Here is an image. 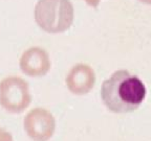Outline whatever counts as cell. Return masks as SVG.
Listing matches in <instances>:
<instances>
[{"mask_svg":"<svg viewBox=\"0 0 151 141\" xmlns=\"http://www.w3.org/2000/svg\"><path fill=\"white\" fill-rule=\"evenodd\" d=\"M146 92L145 85L137 75L127 70H119L103 82L101 96L109 111L128 113L141 106Z\"/></svg>","mask_w":151,"mask_h":141,"instance_id":"6da1fadb","label":"cell"},{"mask_svg":"<svg viewBox=\"0 0 151 141\" xmlns=\"http://www.w3.org/2000/svg\"><path fill=\"white\" fill-rule=\"evenodd\" d=\"M34 17L41 29L48 33H60L71 26L75 9L70 0H38Z\"/></svg>","mask_w":151,"mask_h":141,"instance_id":"7a4b0ae2","label":"cell"},{"mask_svg":"<svg viewBox=\"0 0 151 141\" xmlns=\"http://www.w3.org/2000/svg\"><path fill=\"white\" fill-rule=\"evenodd\" d=\"M32 94L27 82L19 76H7L0 82V106L9 113L18 114L29 106Z\"/></svg>","mask_w":151,"mask_h":141,"instance_id":"3957f363","label":"cell"},{"mask_svg":"<svg viewBox=\"0 0 151 141\" xmlns=\"http://www.w3.org/2000/svg\"><path fill=\"white\" fill-rule=\"evenodd\" d=\"M23 125L27 136L34 141H47L55 133L56 120L50 111L36 108L26 114Z\"/></svg>","mask_w":151,"mask_h":141,"instance_id":"277c9868","label":"cell"},{"mask_svg":"<svg viewBox=\"0 0 151 141\" xmlns=\"http://www.w3.org/2000/svg\"><path fill=\"white\" fill-rule=\"evenodd\" d=\"M20 69L27 76H44L50 69V58L48 52L39 46H34L23 51L20 58Z\"/></svg>","mask_w":151,"mask_h":141,"instance_id":"5b68a950","label":"cell"},{"mask_svg":"<svg viewBox=\"0 0 151 141\" xmlns=\"http://www.w3.org/2000/svg\"><path fill=\"white\" fill-rule=\"evenodd\" d=\"M65 82L68 90L73 94L85 95L94 87L96 73L89 65L77 64L67 73Z\"/></svg>","mask_w":151,"mask_h":141,"instance_id":"8992f818","label":"cell"},{"mask_svg":"<svg viewBox=\"0 0 151 141\" xmlns=\"http://www.w3.org/2000/svg\"><path fill=\"white\" fill-rule=\"evenodd\" d=\"M0 141H14L12 135L0 127Z\"/></svg>","mask_w":151,"mask_h":141,"instance_id":"52a82bcc","label":"cell"},{"mask_svg":"<svg viewBox=\"0 0 151 141\" xmlns=\"http://www.w3.org/2000/svg\"><path fill=\"white\" fill-rule=\"evenodd\" d=\"M85 2L92 7H97L100 3V0H85Z\"/></svg>","mask_w":151,"mask_h":141,"instance_id":"ba28073f","label":"cell"},{"mask_svg":"<svg viewBox=\"0 0 151 141\" xmlns=\"http://www.w3.org/2000/svg\"><path fill=\"white\" fill-rule=\"evenodd\" d=\"M139 1L143 3H147V4H151V0H139Z\"/></svg>","mask_w":151,"mask_h":141,"instance_id":"9c48e42d","label":"cell"}]
</instances>
